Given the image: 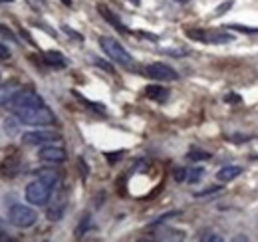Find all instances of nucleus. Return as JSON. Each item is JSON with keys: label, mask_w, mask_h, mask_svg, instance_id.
Listing matches in <instances>:
<instances>
[{"label": "nucleus", "mask_w": 258, "mask_h": 242, "mask_svg": "<svg viewBox=\"0 0 258 242\" xmlns=\"http://www.w3.org/2000/svg\"><path fill=\"white\" fill-rule=\"evenodd\" d=\"M14 115L20 119L22 125H30V127H48V125H54V123H56L54 111H52L46 103L16 109Z\"/></svg>", "instance_id": "1"}, {"label": "nucleus", "mask_w": 258, "mask_h": 242, "mask_svg": "<svg viewBox=\"0 0 258 242\" xmlns=\"http://www.w3.org/2000/svg\"><path fill=\"white\" fill-rule=\"evenodd\" d=\"M99 46H101V50L105 52V56H107L109 60H113L115 64L125 66V68H129V66L133 64L131 54H129L127 50H125L117 40H113V38H109V36H101V38H99Z\"/></svg>", "instance_id": "2"}, {"label": "nucleus", "mask_w": 258, "mask_h": 242, "mask_svg": "<svg viewBox=\"0 0 258 242\" xmlns=\"http://www.w3.org/2000/svg\"><path fill=\"white\" fill-rule=\"evenodd\" d=\"M38 220V212L26 205H12L8 211V222L16 228H30Z\"/></svg>", "instance_id": "3"}, {"label": "nucleus", "mask_w": 258, "mask_h": 242, "mask_svg": "<svg viewBox=\"0 0 258 242\" xmlns=\"http://www.w3.org/2000/svg\"><path fill=\"white\" fill-rule=\"evenodd\" d=\"M52 189H54V187H50L48 183H44L42 179H36V181H32L26 187V201H28L30 205L42 207V205H46V203L50 201Z\"/></svg>", "instance_id": "4"}, {"label": "nucleus", "mask_w": 258, "mask_h": 242, "mask_svg": "<svg viewBox=\"0 0 258 242\" xmlns=\"http://www.w3.org/2000/svg\"><path fill=\"white\" fill-rule=\"evenodd\" d=\"M187 36L191 40H197L201 44H228L232 42V34L223 30H201V28H191L187 30Z\"/></svg>", "instance_id": "5"}, {"label": "nucleus", "mask_w": 258, "mask_h": 242, "mask_svg": "<svg viewBox=\"0 0 258 242\" xmlns=\"http://www.w3.org/2000/svg\"><path fill=\"white\" fill-rule=\"evenodd\" d=\"M143 72H145L147 78L157 80V82H175V80H179V74H177L171 66H167V64H163V62L147 64Z\"/></svg>", "instance_id": "6"}, {"label": "nucleus", "mask_w": 258, "mask_h": 242, "mask_svg": "<svg viewBox=\"0 0 258 242\" xmlns=\"http://www.w3.org/2000/svg\"><path fill=\"white\" fill-rule=\"evenodd\" d=\"M40 103H44L42 101V97L32 90H20L16 95H14V99L8 103L10 107H12V111H16V109H22V107H30V105H40Z\"/></svg>", "instance_id": "7"}, {"label": "nucleus", "mask_w": 258, "mask_h": 242, "mask_svg": "<svg viewBox=\"0 0 258 242\" xmlns=\"http://www.w3.org/2000/svg\"><path fill=\"white\" fill-rule=\"evenodd\" d=\"M56 139H60V135L56 131H46V129L30 131V133L22 135V141L26 145H44V143H50V141H56Z\"/></svg>", "instance_id": "8"}, {"label": "nucleus", "mask_w": 258, "mask_h": 242, "mask_svg": "<svg viewBox=\"0 0 258 242\" xmlns=\"http://www.w3.org/2000/svg\"><path fill=\"white\" fill-rule=\"evenodd\" d=\"M38 157H40L42 161H46V163H64L68 155H66V151L62 147L48 145V147H42V149H40Z\"/></svg>", "instance_id": "9"}, {"label": "nucleus", "mask_w": 258, "mask_h": 242, "mask_svg": "<svg viewBox=\"0 0 258 242\" xmlns=\"http://www.w3.org/2000/svg\"><path fill=\"white\" fill-rule=\"evenodd\" d=\"M97 12H99V14H101V18H105V20H107V22H109V24H111L115 30L123 32V34H129V30L125 28V24H123V22H121V20H119V18H117V16H115V14H113L109 8H107V6L97 4Z\"/></svg>", "instance_id": "10"}, {"label": "nucleus", "mask_w": 258, "mask_h": 242, "mask_svg": "<svg viewBox=\"0 0 258 242\" xmlns=\"http://www.w3.org/2000/svg\"><path fill=\"white\" fill-rule=\"evenodd\" d=\"M18 91H20V88L16 82H8V84L0 86V105H8Z\"/></svg>", "instance_id": "11"}, {"label": "nucleus", "mask_w": 258, "mask_h": 242, "mask_svg": "<svg viewBox=\"0 0 258 242\" xmlns=\"http://www.w3.org/2000/svg\"><path fill=\"white\" fill-rule=\"evenodd\" d=\"M145 97H149L157 103H165L167 97H169V90L163 88V86H147L145 88Z\"/></svg>", "instance_id": "12"}, {"label": "nucleus", "mask_w": 258, "mask_h": 242, "mask_svg": "<svg viewBox=\"0 0 258 242\" xmlns=\"http://www.w3.org/2000/svg\"><path fill=\"white\" fill-rule=\"evenodd\" d=\"M242 167H238V165H230V167H223L219 173H217V179L223 183H228L232 181V179H236V177H240L242 175Z\"/></svg>", "instance_id": "13"}, {"label": "nucleus", "mask_w": 258, "mask_h": 242, "mask_svg": "<svg viewBox=\"0 0 258 242\" xmlns=\"http://www.w3.org/2000/svg\"><path fill=\"white\" fill-rule=\"evenodd\" d=\"M44 62L48 66H52V68H66L68 66V60H66L64 54L62 52H54V50L44 52Z\"/></svg>", "instance_id": "14"}, {"label": "nucleus", "mask_w": 258, "mask_h": 242, "mask_svg": "<svg viewBox=\"0 0 258 242\" xmlns=\"http://www.w3.org/2000/svg\"><path fill=\"white\" fill-rule=\"evenodd\" d=\"M38 179L48 183L50 187H56L58 181H60V173H58L56 169H40V171H38Z\"/></svg>", "instance_id": "15"}, {"label": "nucleus", "mask_w": 258, "mask_h": 242, "mask_svg": "<svg viewBox=\"0 0 258 242\" xmlns=\"http://www.w3.org/2000/svg\"><path fill=\"white\" fill-rule=\"evenodd\" d=\"M72 93H74V95H76V97H78V99H80V101H82L84 105H90L92 109H96L97 113H105V105H103V103H94V101L86 99V97H84L82 93H78V91H72Z\"/></svg>", "instance_id": "16"}, {"label": "nucleus", "mask_w": 258, "mask_h": 242, "mask_svg": "<svg viewBox=\"0 0 258 242\" xmlns=\"http://www.w3.org/2000/svg\"><path fill=\"white\" fill-rule=\"evenodd\" d=\"M62 216H64V203H60V205H56V207H52V209L48 211V218H50L52 222L60 220Z\"/></svg>", "instance_id": "17"}, {"label": "nucleus", "mask_w": 258, "mask_h": 242, "mask_svg": "<svg viewBox=\"0 0 258 242\" xmlns=\"http://www.w3.org/2000/svg\"><path fill=\"white\" fill-rule=\"evenodd\" d=\"M205 175V169L203 167H195V169H189L187 173V183H199Z\"/></svg>", "instance_id": "18"}, {"label": "nucleus", "mask_w": 258, "mask_h": 242, "mask_svg": "<svg viewBox=\"0 0 258 242\" xmlns=\"http://www.w3.org/2000/svg\"><path fill=\"white\" fill-rule=\"evenodd\" d=\"M18 125H20V119L16 117V119H4V129L10 133V135H14L16 131H18Z\"/></svg>", "instance_id": "19"}, {"label": "nucleus", "mask_w": 258, "mask_h": 242, "mask_svg": "<svg viewBox=\"0 0 258 242\" xmlns=\"http://www.w3.org/2000/svg\"><path fill=\"white\" fill-rule=\"evenodd\" d=\"M189 159H191V161H207V159H211V153L193 149V151L189 153Z\"/></svg>", "instance_id": "20"}, {"label": "nucleus", "mask_w": 258, "mask_h": 242, "mask_svg": "<svg viewBox=\"0 0 258 242\" xmlns=\"http://www.w3.org/2000/svg\"><path fill=\"white\" fill-rule=\"evenodd\" d=\"M226 28L242 32V34H258V28H248V26H240V24H230V26H226Z\"/></svg>", "instance_id": "21"}, {"label": "nucleus", "mask_w": 258, "mask_h": 242, "mask_svg": "<svg viewBox=\"0 0 258 242\" xmlns=\"http://www.w3.org/2000/svg\"><path fill=\"white\" fill-rule=\"evenodd\" d=\"M88 228H90V216H84V218H82V222H80V226L76 228V234H78V236H82V234H84V230H88Z\"/></svg>", "instance_id": "22"}, {"label": "nucleus", "mask_w": 258, "mask_h": 242, "mask_svg": "<svg viewBox=\"0 0 258 242\" xmlns=\"http://www.w3.org/2000/svg\"><path fill=\"white\" fill-rule=\"evenodd\" d=\"M92 62L96 64L97 68H101V70H105L107 74H113V66H109L107 62H101V60H99V58H92Z\"/></svg>", "instance_id": "23"}, {"label": "nucleus", "mask_w": 258, "mask_h": 242, "mask_svg": "<svg viewBox=\"0 0 258 242\" xmlns=\"http://www.w3.org/2000/svg\"><path fill=\"white\" fill-rule=\"evenodd\" d=\"M230 8H232V2L226 0L225 4H221L219 8H215V16H223V14H226V10H230Z\"/></svg>", "instance_id": "24"}, {"label": "nucleus", "mask_w": 258, "mask_h": 242, "mask_svg": "<svg viewBox=\"0 0 258 242\" xmlns=\"http://www.w3.org/2000/svg\"><path fill=\"white\" fill-rule=\"evenodd\" d=\"M187 173H189V169H175V181H187Z\"/></svg>", "instance_id": "25"}, {"label": "nucleus", "mask_w": 258, "mask_h": 242, "mask_svg": "<svg viewBox=\"0 0 258 242\" xmlns=\"http://www.w3.org/2000/svg\"><path fill=\"white\" fill-rule=\"evenodd\" d=\"M201 240L203 242H221L223 238H221L219 234H203V236H201Z\"/></svg>", "instance_id": "26"}, {"label": "nucleus", "mask_w": 258, "mask_h": 242, "mask_svg": "<svg viewBox=\"0 0 258 242\" xmlns=\"http://www.w3.org/2000/svg\"><path fill=\"white\" fill-rule=\"evenodd\" d=\"M62 30H64L66 34H68V36H70V38H76V40H78V42H82V36H80V34H78V32H74V30H72V28H70V26H62Z\"/></svg>", "instance_id": "27"}, {"label": "nucleus", "mask_w": 258, "mask_h": 242, "mask_svg": "<svg viewBox=\"0 0 258 242\" xmlns=\"http://www.w3.org/2000/svg\"><path fill=\"white\" fill-rule=\"evenodd\" d=\"M217 191H221V187H211V189H207V191L195 193V197H197V199H199V197H207V195H211V193H217Z\"/></svg>", "instance_id": "28"}, {"label": "nucleus", "mask_w": 258, "mask_h": 242, "mask_svg": "<svg viewBox=\"0 0 258 242\" xmlns=\"http://www.w3.org/2000/svg\"><path fill=\"white\" fill-rule=\"evenodd\" d=\"M0 34H2L4 38H8L10 42H14V44H16V38H14V34H12V32L8 30V28H4V26H0Z\"/></svg>", "instance_id": "29"}, {"label": "nucleus", "mask_w": 258, "mask_h": 242, "mask_svg": "<svg viewBox=\"0 0 258 242\" xmlns=\"http://www.w3.org/2000/svg\"><path fill=\"white\" fill-rule=\"evenodd\" d=\"M225 101L226 103H240V95H236V93H228V95H225Z\"/></svg>", "instance_id": "30"}, {"label": "nucleus", "mask_w": 258, "mask_h": 242, "mask_svg": "<svg viewBox=\"0 0 258 242\" xmlns=\"http://www.w3.org/2000/svg\"><path fill=\"white\" fill-rule=\"evenodd\" d=\"M10 58V50L6 48V44H0V60H6Z\"/></svg>", "instance_id": "31"}, {"label": "nucleus", "mask_w": 258, "mask_h": 242, "mask_svg": "<svg viewBox=\"0 0 258 242\" xmlns=\"http://www.w3.org/2000/svg\"><path fill=\"white\" fill-rule=\"evenodd\" d=\"M28 2L32 4L34 8H40V10H42V8H46V2H44V0H28Z\"/></svg>", "instance_id": "32"}, {"label": "nucleus", "mask_w": 258, "mask_h": 242, "mask_svg": "<svg viewBox=\"0 0 258 242\" xmlns=\"http://www.w3.org/2000/svg\"><path fill=\"white\" fill-rule=\"evenodd\" d=\"M80 167H82V177L86 179L88 177V165L84 163V159H80Z\"/></svg>", "instance_id": "33"}, {"label": "nucleus", "mask_w": 258, "mask_h": 242, "mask_svg": "<svg viewBox=\"0 0 258 242\" xmlns=\"http://www.w3.org/2000/svg\"><path fill=\"white\" fill-rule=\"evenodd\" d=\"M248 137H242V135H232L230 137V141H234V143H242V141H246Z\"/></svg>", "instance_id": "34"}, {"label": "nucleus", "mask_w": 258, "mask_h": 242, "mask_svg": "<svg viewBox=\"0 0 258 242\" xmlns=\"http://www.w3.org/2000/svg\"><path fill=\"white\" fill-rule=\"evenodd\" d=\"M127 2H131V4H135V6H139V2H141V0H127Z\"/></svg>", "instance_id": "35"}, {"label": "nucleus", "mask_w": 258, "mask_h": 242, "mask_svg": "<svg viewBox=\"0 0 258 242\" xmlns=\"http://www.w3.org/2000/svg\"><path fill=\"white\" fill-rule=\"evenodd\" d=\"M62 2H64L66 6H72V0H62Z\"/></svg>", "instance_id": "36"}, {"label": "nucleus", "mask_w": 258, "mask_h": 242, "mask_svg": "<svg viewBox=\"0 0 258 242\" xmlns=\"http://www.w3.org/2000/svg\"><path fill=\"white\" fill-rule=\"evenodd\" d=\"M175 2H179V4H187L189 0H175Z\"/></svg>", "instance_id": "37"}, {"label": "nucleus", "mask_w": 258, "mask_h": 242, "mask_svg": "<svg viewBox=\"0 0 258 242\" xmlns=\"http://www.w3.org/2000/svg\"><path fill=\"white\" fill-rule=\"evenodd\" d=\"M4 2H14V0H0V4H4Z\"/></svg>", "instance_id": "38"}]
</instances>
